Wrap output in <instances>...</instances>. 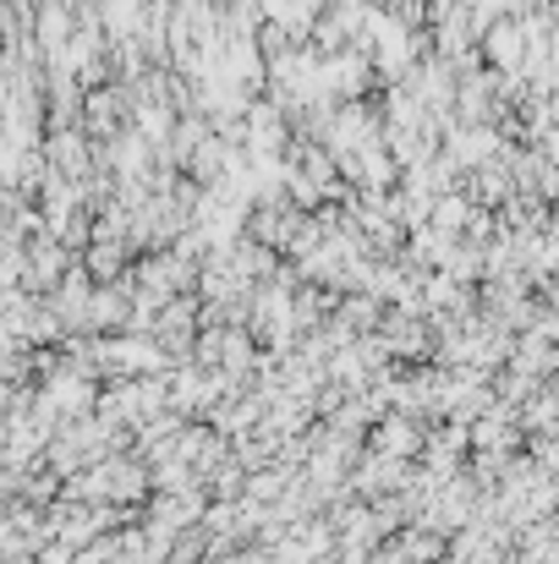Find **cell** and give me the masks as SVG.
Returning a JSON list of instances; mask_svg holds the SVG:
<instances>
[{
    "mask_svg": "<svg viewBox=\"0 0 559 564\" xmlns=\"http://www.w3.org/2000/svg\"><path fill=\"white\" fill-rule=\"evenodd\" d=\"M488 55H494L499 66H516V55H522V28H516V22H499V28L488 33Z\"/></svg>",
    "mask_w": 559,
    "mask_h": 564,
    "instance_id": "obj_1",
    "label": "cell"
}]
</instances>
